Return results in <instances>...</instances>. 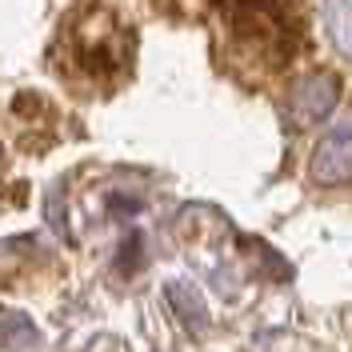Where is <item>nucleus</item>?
<instances>
[{
    "instance_id": "obj_1",
    "label": "nucleus",
    "mask_w": 352,
    "mask_h": 352,
    "mask_svg": "<svg viewBox=\"0 0 352 352\" xmlns=\"http://www.w3.org/2000/svg\"><path fill=\"white\" fill-rule=\"evenodd\" d=\"M336 100H340V80L332 72H308L305 80L292 88V96H288V116L300 129H308V124L329 120Z\"/></svg>"
},
{
    "instance_id": "obj_2",
    "label": "nucleus",
    "mask_w": 352,
    "mask_h": 352,
    "mask_svg": "<svg viewBox=\"0 0 352 352\" xmlns=\"http://www.w3.org/2000/svg\"><path fill=\"white\" fill-rule=\"evenodd\" d=\"M308 176L316 184H349L352 180V129H332L312 148Z\"/></svg>"
},
{
    "instance_id": "obj_3",
    "label": "nucleus",
    "mask_w": 352,
    "mask_h": 352,
    "mask_svg": "<svg viewBox=\"0 0 352 352\" xmlns=\"http://www.w3.org/2000/svg\"><path fill=\"white\" fill-rule=\"evenodd\" d=\"M76 48H80V56L92 68H109L112 60L124 56V32L100 12V16H92V21L80 24V44Z\"/></svg>"
},
{
    "instance_id": "obj_4",
    "label": "nucleus",
    "mask_w": 352,
    "mask_h": 352,
    "mask_svg": "<svg viewBox=\"0 0 352 352\" xmlns=\"http://www.w3.org/2000/svg\"><path fill=\"white\" fill-rule=\"evenodd\" d=\"M164 300L173 305L176 320L188 332L208 329V305H204V296L197 292V285H188V280H168V285H164Z\"/></svg>"
},
{
    "instance_id": "obj_5",
    "label": "nucleus",
    "mask_w": 352,
    "mask_h": 352,
    "mask_svg": "<svg viewBox=\"0 0 352 352\" xmlns=\"http://www.w3.org/2000/svg\"><path fill=\"white\" fill-rule=\"evenodd\" d=\"M0 332H4V336H12V332H21L24 340H36V329H32V324L24 320L21 312H0Z\"/></svg>"
},
{
    "instance_id": "obj_6",
    "label": "nucleus",
    "mask_w": 352,
    "mask_h": 352,
    "mask_svg": "<svg viewBox=\"0 0 352 352\" xmlns=\"http://www.w3.org/2000/svg\"><path fill=\"white\" fill-rule=\"evenodd\" d=\"M140 244H144V241H140V232H132L129 241H124V252H120V268H129V264L136 268V264H140Z\"/></svg>"
},
{
    "instance_id": "obj_7",
    "label": "nucleus",
    "mask_w": 352,
    "mask_h": 352,
    "mask_svg": "<svg viewBox=\"0 0 352 352\" xmlns=\"http://www.w3.org/2000/svg\"><path fill=\"white\" fill-rule=\"evenodd\" d=\"M241 4H248V8H264V4H272V0H241Z\"/></svg>"
},
{
    "instance_id": "obj_8",
    "label": "nucleus",
    "mask_w": 352,
    "mask_h": 352,
    "mask_svg": "<svg viewBox=\"0 0 352 352\" xmlns=\"http://www.w3.org/2000/svg\"><path fill=\"white\" fill-rule=\"evenodd\" d=\"M0 160H4V153H0Z\"/></svg>"
}]
</instances>
